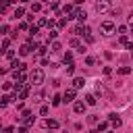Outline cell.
Returning <instances> with one entry per match:
<instances>
[{
  "instance_id": "44dd1931",
  "label": "cell",
  "mask_w": 133,
  "mask_h": 133,
  "mask_svg": "<svg viewBox=\"0 0 133 133\" xmlns=\"http://www.w3.org/2000/svg\"><path fill=\"white\" fill-rule=\"evenodd\" d=\"M39 10H42V4L39 2H33L31 4V12H39Z\"/></svg>"
},
{
  "instance_id": "9c48e42d",
  "label": "cell",
  "mask_w": 133,
  "mask_h": 133,
  "mask_svg": "<svg viewBox=\"0 0 133 133\" xmlns=\"http://www.w3.org/2000/svg\"><path fill=\"white\" fill-rule=\"evenodd\" d=\"M44 127L54 131V129H58V121H54V118H46V121H44Z\"/></svg>"
},
{
  "instance_id": "c3c4849f",
  "label": "cell",
  "mask_w": 133,
  "mask_h": 133,
  "mask_svg": "<svg viewBox=\"0 0 133 133\" xmlns=\"http://www.w3.org/2000/svg\"><path fill=\"white\" fill-rule=\"evenodd\" d=\"M42 2H50V0H42Z\"/></svg>"
},
{
  "instance_id": "2e32d148",
  "label": "cell",
  "mask_w": 133,
  "mask_h": 133,
  "mask_svg": "<svg viewBox=\"0 0 133 133\" xmlns=\"http://www.w3.org/2000/svg\"><path fill=\"white\" fill-rule=\"evenodd\" d=\"M15 19H21V17H25V8L23 6H19V8H15V15H12Z\"/></svg>"
},
{
  "instance_id": "f907efd6",
  "label": "cell",
  "mask_w": 133,
  "mask_h": 133,
  "mask_svg": "<svg viewBox=\"0 0 133 133\" xmlns=\"http://www.w3.org/2000/svg\"><path fill=\"white\" fill-rule=\"evenodd\" d=\"M21 2H29V0H21Z\"/></svg>"
},
{
  "instance_id": "e0dca14e",
  "label": "cell",
  "mask_w": 133,
  "mask_h": 133,
  "mask_svg": "<svg viewBox=\"0 0 133 133\" xmlns=\"http://www.w3.org/2000/svg\"><path fill=\"white\" fill-rule=\"evenodd\" d=\"M96 102H98V100H96V96H94V94H87V96H85V104H89V106H94Z\"/></svg>"
},
{
  "instance_id": "7dc6e473",
  "label": "cell",
  "mask_w": 133,
  "mask_h": 133,
  "mask_svg": "<svg viewBox=\"0 0 133 133\" xmlns=\"http://www.w3.org/2000/svg\"><path fill=\"white\" fill-rule=\"evenodd\" d=\"M104 133H114V131H110V129H108V131H104Z\"/></svg>"
},
{
  "instance_id": "f546056e",
  "label": "cell",
  "mask_w": 133,
  "mask_h": 133,
  "mask_svg": "<svg viewBox=\"0 0 133 133\" xmlns=\"http://www.w3.org/2000/svg\"><path fill=\"white\" fill-rule=\"evenodd\" d=\"M48 112H50V106H46V104H44V106L39 108V114H42V116H46Z\"/></svg>"
},
{
  "instance_id": "603a6c76",
  "label": "cell",
  "mask_w": 133,
  "mask_h": 133,
  "mask_svg": "<svg viewBox=\"0 0 133 133\" xmlns=\"http://www.w3.org/2000/svg\"><path fill=\"white\" fill-rule=\"evenodd\" d=\"M4 56L8 60H15V50H4Z\"/></svg>"
},
{
  "instance_id": "d590c367",
  "label": "cell",
  "mask_w": 133,
  "mask_h": 133,
  "mask_svg": "<svg viewBox=\"0 0 133 133\" xmlns=\"http://www.w3.org/2000/svg\"><path fill=\"white\" fill-rule=\"evenodd\" d=\"M75 73V64L71 62V64H66V75H73Z\"/></svg>"
},
{
  "instance_id": "8fae6325",
  "label": "cell",
  "mask_w": 133,
  "mask_h": 133,
  "mask_svg": "<svg viewBox=\"0 0 133 133\" xmlns=\"http://www.w3.org/2000/svg\"><path fill=\"white\" fill-rule=\"evenodd\" d=\"M118 44H121V46H125L127 50H133V44L127 39V35H121V37H118Z\"/></svg>"
},
{
  "instance_id": "4316f807",
  "label": "cell",
  "mask_w": 133,
  "mask_h": 133,
  "mask_svg": "<svg viewBox=\"0 0 133 133\" xmlns=\"http://www.w3.org/2000/svg\"><path fill=\"white\" fill-rule=\"evenodd\" d=\"M98 131H100V133L108 131V123H98Z\"/></svg>"
},
{
  "instance_id": "f1b7e54d",
  "label": "cell",
  "mask_w": 133,
  "mask_h": 133,
  "mask_svg": "<svg viewBox=\"0 0 133 133\" xmlns=\"http://www.w3.org/2000/svg\"><path fill=\"white\" fill-rule=\"evenodd\" d=\"M37 31H39V27H37V25H31V27H29V33H31V37H35V33H37Z\"/></svg>"
},
{
  "instance_id": "e575fe53",
  "label": "cell",
  "mask_w": 133,
  "mask_h": 133,
  "mask_svg": "<svg viewBox=\"0 0 133 133\" xmlns=\"http://www.w3.org/2000/svg\"><path fill=\"white\" fill-rule=\"evenodd\" d=\"M85 64H87V66L96 64V58H94V56H87V58H85Z\"/></svg>"
},
{
  "instance_id": "ac0fdd59",
  "label": "cell",
  "mask_w": 133,
  "mask_h": 133,
  "mask_svg": "<svg viewBox=\"0 0 133 133\" xmlns=\"http://www.w3.org/2000/svg\"><path fill=\"white\" fill-rule=\"evenodd\" d=\"M116 73H118V75H129V73H131V66H118Z\"/></svg>"
},
{
  "instance_id": "5bb4252c",
  "label": "cell",
  "mask_w": 133,
  "mask_h": 133,
  "mask_svg": "<svg viewBox=\"0 0 133 133\" xmlns=\"http://www.w3.org/2000/svg\"><path fill=\"white\" fill-rule=\"evenodd\" d=\"M10 4H15V0H2V2H0V12H6Z\"/></svg>"
},
{
  "instance_id": "7a4b0ae2",
  "label": "cell",
  "mask_w": 133,
  "mask_h": 133,
  "mask_svg": "<svg viewBox=\"0 0 133 133\" xmlns=\"http://www.w3.org/2000/svg\"><path fill=\"white\" fill-rule=\"evenodd\" d=\"M12 77H15V83H25V79H27V71H25V69L12 71Z\"/></svg>"
},
{
  "instance_id": "f5cc1de1",
  "label": "cell",
  "mask_w": 133,
  "mask_h": 133,
  "mask_svg": "<svg viewBox=\"0 0 133 133\" xmlns=\"http://www.w3.org/2000/svg\"><path fill=\"white\" fill-rule=\"evenodd\" d=\"M0 60H2V54H0Z\"/></svg>"
},
{
  "instance_id": "bcb514c9",
  "label": "cell",
  "mask_w": 133,
  "mask_h": 133,
  "mask_svg": "<svg viewBox=\"0 0 133 133\" xmlns=\"http://www.w3.org/2000/svg\"><path fill=\"white\" fill-rule=\"evenodd\" d=\"M89 133H100V131H98V129H91V131H89Z\"/></svg>"
},
{
  "instance_id": "f35d334b",
  "label": "cell",
  "mask_w": 133,
  "mask_h": 133,
  "mask_svg": "<svg viewBox=\"0 0 133 133\" xmlns=\"http://www.w3.org/2000/svg\"><path fill=\"white\" fill-rule=\"evenodd\" d=\"M12 85H15V83H2V87H4V91H10V89H12Z\"/></svg>"
},
{
  "instance_id": "484cf974",
  "label": "cell",
  "mask_w": 133,
  "mask_h": 133,
  "mask_svg": "<svg viewBox=\"0 0 133 133\" xmlns=\"http://www.w3.org/2000/svg\"><path fill=\"white\" fill-rule=\"evenodd\" d=\"M87 123H89V125H96V123H98V114H89V116H87Z\"/></svg>"
},
{
  "instance_id": "1f68e13d",
  "label": "cell",
  "mask_w": 133,
  "mask_h": 133,
  "mask_svg": "<svg viewBox=\"0 0 133 133\" xmlns=\"http://www.w3.org/2000/svg\"><path fill=\"white\" fill-rule=\"evenodd\" d=\"M48 37H50V39H56V37H58V31H56V29H50Z\"/></svg>"
},
{
  "instance_id": "9a60e30c",
  "label": "cell",
  "mask_w": 133,
  "mask_h": 133,
  "mask_svg": "<svg viewBox=\"0 0 133 133\" xmlns=\"http://www.w3.org/2000/svg\"><path fill=\"white\" fill-rule=\"evenodd\" d=\"M60 42H56V39H52V44H50V52H60Z\"/></svg>"
},
{
  "instance_id": "d4e9b609",
  "label": "cell",
  "mask_w": 133,
  "mask_h": 133,
  "mask_svg": "<svg viewBox=\"0 0 133 133\" xmlns=\"http://www.w3.org/2000/svg\"><path fill=\"white\" fill-rule=\"evenodd\" d=\"M29 116H31V110H23L21 116H19V121H25V118H29Z\"/></svg>"
},
{
  "instance_id": "7402d4cb",
  "label": "cell",
  "mask_w": 133,
  "mask_h": 133,
  "mask_svg": "<svg viewBox=\"0 0 133 133\" xmlns=\"http://www.w3.org/2000/svg\"><path fill=\"white\" fill-rule=\"evenodd\" d=\"M73 33H75V35H83V25H77V27H73Z\"/></svg>"
},
{
  "instance_id": "60d3db41",
  "label": "cell",
  "mask_w": 133,
  "mask_h": 133,
  "mask_svg": "<svg viewBox=\"0 0 133 133\" xmlns=\"http://www.w3.org/2000/svg\"><path fill=\"white\" fill-rule=\"evenodd\" d=\"M56 25H58V27H66V19H60Z\"/></svg>"
},
{
  "instance_id": "4fadbf2b",
  "label": "cell",
  "mask_w": 133,
  "mask_h": 133,
  "mask_svg": "<svg viewBox=\"0 0 133 133\" xmlns=\"http://www.w3.org/2000/svg\"><path fill=\"white\" fill-rule=\"evenodd\" d=\"M75 19H77L79 23H85V19H87V15H85V10H75Z\"/></svg>"
},
{
  "instance_id": "cb8c5ba5",
  "label": "cell",
  "mask_w": 133,
  "mask_h": 133,
  "mask_svg": "<svg viewBox=\"0 0 133 133\" xmlns=\"http://www.w3.org/2000/svg\"><path fill=\"white\" fill-rule=\"evenodd\" d=\"M64 62H66V64H71V62H73V54H71L69 50L64 52Z\"/></svg>"
},
{
  "instance_id": "816d5d0a",
  "label": "cell",
  "mask_w": 133,
  "mask_h": 133,
  "mask_svg": "<svg viewBox=\"0 0 133 133\" xmlns=\"http://www.w3.org/2000/svg\"><path fill=\"white\" fill-rule=\"evenodd\" d=\"M131 58H133V50H131Z\"/></svg>"
},
{
  "instance_id": "30bf717a",
  "label": "cell",
  "mask_w": 133,
  "mask_h": 133,
  "mask_svg": "<svg viewBox=\"0 0 133 133\" xmlns=\"http://www.w3.org/2000/svg\"><path fill=\"white\" fill-rule=\"evenodd\" d=\"M83 37H85V42H87V44H91V42H94V35H91V29H89L87 25L83 27Z\"/></svg>"
},
{
  "instance_id": "8992f818",
  "label": "cell",
  "mask_w": 133,
  "mask_h": 133,
  "mask_svg": "<svg viewBox=\"0 0 133 133\" xmlns=\"http://www.w3.org/2000/svg\"><path fill=\"white\" fill-rule=\"evenodd\" d=\"M62 102H64V104H69V102H75V89H73V87L64 91V96H62Z\"/></svg>"
},
{
  "instance_id": "74e56055",
  "label": "cell",
  "mask_w": 133,
  "mask_h": 133,
  "mask_svg": "<svg viewBox=\"0 0 133 133\" xmlns=\"http://www.w3.org/2000/svg\"><path fill=\"white\" fill-rule=\"evenodd\" d=\"M19 29H21V31H29V25H27V23H19Z\"/></svg>"
},
{
  "instance_id": "3957f363",
  "label": "cell",
  "mask_w": 133,
  "mask_h": 133,
  "mask_svg": "<svg viewBox=\"0 0 133 133\" xmlns=\"http://www.w3.org/2000/svg\"><path fill=\"white\" fill-rule=\"evenodd\" d=\"M100 31H102L104 35H110V33L114 31V23H110V21H104V23L100 25Z\"/></svg>"
},
{
  "instance_id": "ba28073f",
  "label": "cell",
  "mask_w": 133,
  "mask_h": 133,
  "mask_svg": "<svg viewBox=\"0 0 133 133\" xmlns=\"http://www.w3.org/2000/svg\"><path fill=\"white\" fill-rule=\"evenodd\" d=\"M85 106H87L85 102H81V100H77V102L73 104V110H75L77 114H83V112H85Z\"/></svg>"
},
{
  "instance_id": "ffe728a7",
  "label": "cell",
  "mask_w": 133,
  "mask_h": 133,
  "mask_svg": "<svg viewBox=\"0 0 133 133\" xmlns=\"http://www.w3.org/2000/svg\"><path fill=\"white\" fill-rule=\"evenodd\" d=\"M60 102H62V96H58V94H56V96H52V106H58Z\"/></svg>"
},
{
  "instance_id": "5b68a950",
  "label": "cell",
  "mask_w": 133,
  "mask_h": 133,
  "mask_svg": "<svg viewBox=\"0 0 133 133\" xmlns=\"http://www.w3.org/2000/svg\"><path fill=\"white\" fill-rule=\"evenodd\" d=\"M108 123H110L112 127H121V125H123V121H121V116H118L116 112H110V114H108Z\"/></svg>"
},
{
  "instance_id": "7c38bea8",
  "label": "cell",
  "mask_w": 133,
  "mask_h": 133,
  "mask_svg": "<svg viewBox=\"0 0 133 133\" xmlns=\"http://www.w3.org/2000/svg\"><path fill=\"white\" fill-rule=\"evenodd\" d=\"M83 85H85V79L83 77H75L73 79V89H81Z\"/></svg>"
},
{
  "instance_id": "8d00e7d4",
  "label": "cell",
  "mask_w": 133,
  "mask_h": 133,
  "mask_svg": "<svg viewBox=\"0 0 133 133\" xmlns=\"http://www.w3.org/2000/svg\"><path fill=\"white\" fill-rule=\"evenodd\" d=\"M116 31H118L121 35H125V33H127V27H125V25H118V27H116Z\"/></svg>"
},
{
  "instance_id": "7bdbcfd3",
  "label": "cell",
  "mask_w": 133,
  "mask_h": 133,
  "mask_svg": "<svg viewBox=\"0 0 133 133\" xmlns=\"http://www.w3.org/2000/svg\"><path fill=\"white\" fill-rule=\"evenodd\" d=\"M19 133H29V127H21V129H19Z\"/></svg>"
},
{
  "instance_id": "b9f144b4",
  "label": "cell",
  "mask_w": 133,
  "mask_h": 133,
  "mask_svg": "<svg viewBox=\"0 0 133 133\" xmlns=\"http://www.w3.org/2000/svg\"><path fill=\"white\" fill-rule=\"evenodd\" d=\"M104 75H112V69L110 66H104Z\"/></svg>"
},
{
  "instance_id": "4dcf8cb0",
  "label": "cell",
  "mask_w": 133,
  "mask_h": 133,
  "mask_svg": "<svg viewBox=\"0 0 133 133\" xmlns=\"http://www.w3.org/2000/svg\"><path fill=\"white\" fill-rule=\"evenodd\" d=\"M46 25H48V21H46L44 17H39V19H37V27H46Z\"/></svg>"
},
{
  "instance_id": "83f0119b",
  "label": "cell",
  "mask_w": 133,
  "mask_h": 133,
  "mask_svg": "<svg viewBox=\"0 0 133 133\" xmlns=\"http://www.w3.org/2000/svg\"><path fill=\"white\" fill-rule=\"evenodd\" d=\"M4 33H10V27L8 25H0V35H4Z\"/></svg>"
},
{
  "instance_id": "d6986e66",
  "label": "cell",
  "mask_w": 133,
  "mask_h": 133,
  "mask_svg": "<svg viewBox=\"0 0 133 133\" xmlns=\"http://www.w3.org/2000/svg\"><path fill=\"white\" fill-rule=\"evenodd\" d=\"M8 48H10V37H4V39H2V52L8 50Z\"/></svg>"
},
{
  "instance_id": "6da1fadb",
  "label": "cell",
  "mask_w": 133,
  "mask_h": 133,
  "mask_svg": "<svg viewBox=\"0 0 133 133\" xmlns=\"http://www.w3.org/2000/svg\"><path fill=\"white\" fill-rule=\"evenodd\" d=\"M29 81H31V85H42L44 83V71L42 69H33L29 73Z\"/></svg>"
},
{
  "instance_id": "52a82bcc",
  "label": "cell",
  "mask_w": 133,
  "mask_h": 133,
  "mask_svg": "<svg viewBox=\"0 0 133 133\" xmlns=\"http://www.w3.org/2000/svg\"><path fill=\"white\" fill-rule=\"evenodd\" d=\"M31 50H35L31 44H23V46L19 48V54H21V56H29V54H31Z\"/></svg>"
},
{
  "instance_id": "ee69618b",
  "label": "cell",
  "mask_w": 133,
  "mask_h": 133,
  "mask_svg": "<svg viewBox=\"0 0 133 133\" xmlns=\"http://www.w3.org/2000/svg\"><path fill=\"white\" fill-rule=\"evenodd\" d=\"M12 131H15L12 127H6V129H2V133H12Z\"/></svg>"
},
{
  "instance_id": "681fc988",
  "label": "cell",
  "mask_w": 133,
  "mask_h": 133,
  "mask_svg": "<svg viewBox=\"0 0 133 133\" xmlns=\"http://www.w3.org/2000/svg\"><path fill=\"white\" fill-rule=\"evenodd\" d=\"M131 33H133V25H131Z\"/></svg>"
},
{
  "instance_id": "ab89813d",
  "label": "cell",
  "mask_w": 133,
  "mask_h": 133,
  "mask_svg": "<svg viewBox=\"0 0 133 133\" xmlns=\"http://www.w3.org/2000/svg\"><path fill=\"white\" fill-rule=\"evenodd\" d=\"M54 25H56V21H54V19H50V21H48V25H46V27H48V29H54Z\"/></svg>"
},
{
  "instance_id": "277c9868",
  "label": "cell",
  "mask_w": 133,
  "mask_h": 133,
  "mask_svg": "<svg viewBox=\"0 0 133 133\" xmlns=\"http://www.w3.org/2000/svg\"><path fill=\"white\" fill-rule=\"evenodd\" d=\"M110 8V0H96V10L98 12H106Z\"/></svg>"
},
{
  "instance_id": "836d02e7",
  "label": "cell",
  "mask_w": 133,
  "mask_h": 133,
  "mask_svg": "<svg viewBox=\"0 0 133 133\" xmlns=\"http://www.w3.org/2000/svg\"><path fill=\"white\" fill-rule=\"evenodd\" d=\"M35 50H37V54H46L48 52V46H37Z\"/></svg>"
},
{
  "instance_id": "d6a6232c",
  "label": "cell",
  "mask_w": 133,
  "mask_h": 133,
  "mask_svg": "<svg viewBox=\"0 0 133 133\" xmlns=\"http://www.w3.org/2000/svg\"><path fill=\"white\" fill-rule=\"evenodd\" d=\"M69 46H73V48H79L81 44H79V39H77V37H73V39L69 42Z\"/></svg>"
},
{
  "instance_id": "f6af8a7d",
  "label": "cell",
  "mask_w": 133,
  "mask_h": 133,
  "mask_svg": "<svg viewBox=\"0 0 133 133\" xmlns=\"http://www.w3.org/2000/svg\"><path fill=\"white\" fill-rule=\"evenodd\" d=\"M129 23H131V25H133V10H131V12H129Z\"/></svg>"
}]
</instances>
